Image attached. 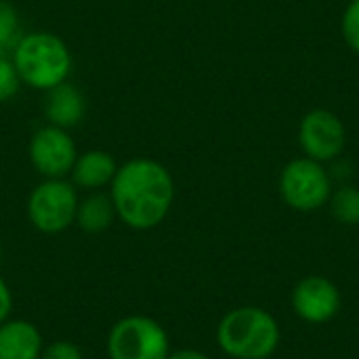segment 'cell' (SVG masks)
<instances>
[{"label": "cell", "mask_w": 359, "mask_h": 359, "mask_svg": "<svg viewBox=\"0 0 359 359\" xmlns=\"http://www.w3.org/2000/svg\"><path fill=\"white\" fill-rule=\"evenodd\" d=\"M19 86H21V80H19L13 59L0 55V103L11 101L19 93Z\"/></svg>", "instance_id": "2e32d148"}, {"label": "cell", "mask_w": 359, "mask_h": 359, "mask_svg": "<svg viewBox=\"0 0 359 359\" xmlns=\"http://www.w3.org/2000/svg\"><path fill=\"white\" fill-rule=\"evenodd\" d=\"M299 143L307 158L318 162H332L343 156L347 145V130L343 120L328 109H311L299 126Z\"/></svg>", "instance_id": "ba28073f"}, {"label": "cell", "mask_w": 359, "mask_h": 359, "mask_svg": "<svg viewBox=\"0 0 359 359\" xmlns=\"http://www.w3.org/2000/svg\"><path fill=\"white\" fill-rule=\"evenodd\" d=\"M11 59L21 84L42 93L65 82L72 72V53L67 44L50 32H32L21 36Z\"/></svg>", "instance_id": "7a4b0ae2"}, {"label": "cell", "mask_w": 359, "mask_h": 359, "mask_svg": "<svg viewBox=\"0 0 359 359\" xmlns=\"http://www.w3.org/2000/svg\"><path fill=\"white\" fill-rule=\"evenodd\" d=\"M341 29H343V38L347 46L359 55V0H349L343 13Z\"/></svg>", "instance_id": "e0dca14e"}, {"label": "cell", "mask_w": 359, "mask_h": 359, "mask_svg": "<svg viewBox=\"0 0 359 359\" xmlns=\"http://www.w3.org/2000/svg\"><path fill=\"white\" fill-rule=\"evenodd\" d=\"M27 156L34 170L44 179H65L74 168L78 149L65 128L46 124L34 133Z\"/></svg>", "instance_id": "52a82bcc"}, {"label": "cell", "mask_w": 359, "mask_h": 359, "mask_svg": "<svg viewBox=\"0 0 359 359\" xmlns=\"http://www.w3.org/2000/svg\"><path fill=\"white\" fill-rule=\"evenodd\" d=\"M170 355L168 332L149 316H126L107 334L109 359H166Z\"/></svg>", "instance_id": "5b68a950"}, {"label": "cell", "mask_w": 359, "mask_h": 359, "mask_svg": "<svg viewBox=\"0 0 359 359\" xmlns=\"http://www.w3.org/2000/svg\"><path fill=\"white\" fill-rule=\"evenodd\" d=\"M44 339L29 320H6L0 324V359H40Z\"/></svg>", "instance_id": "8fae6325"}, {"label": "cell", "mask_w": 359, "mask_h": 359, "mask_svg": "<svg viewBox=\"0 0 359 359\" xmlns=\"http://www.w3.org/2000/svg\"><path fill=\"white\" fill-rule=\"evenodd\" d=\"M0 259H2V246H0Z\"/></svg>", "instance_id": "7402d4cb"}, {"label": "cell", "mask_w": 359, "mask_h": 359, "mask_svg": "<svg viewBox=\"0 0 359 359\" xmlns=\"http://www.w3.org/2000/svg\"><path fill=\"white\" fill-rule=\"evenodd\" d=\"M19 38V11L13 2L0 0V53L13 50Z\"/></svg>", "instance_id": "9a60e30c"}, {"label": "cell", "mask_w": 359, "mask_h": 359, "mask_svg": "<svg viewBox=\"0 0 359 359\" xmlns=\"http://www.w3.org/2000/svg\"><path fill=\"white\" fill-rule=\"evenodd\" d=\"M116 172H118V162L111 154L101 149H90L76 158L69 175L76 187L86 191H101L103 187L111 185Z\"/></svg>", "instance_id": "7c38bea8"}, {"label": "cell", "mask_w": 359, "mask_h": 359, "mask_svg": "<svg viewBox=\"0 0 359 359\" xmlns=\"http://www.w3.org/2000/svg\"><path fill=\"white\" fill-rule=\"evenodd\" d=\"M78 202L80 198L74 183L65 179H44L32 189L25 212L34 229L57 236L76 223Z\"/></svg>", "instance_id": "277c9868"}, {"label": "cell", "mask_w": 359, "mask_h": 359, "mask_svg": "<svg viewBox=\"0 0 359 359\" xmlns=\"http://www.w3.org/2000/svg\"><path fill=\"white\" fill-rule=\"evenodd\" d=\"M116 217L135 231L158 227L175 202V181L168 168L151 158H133L118 166L109 185Z\"/></svg>", "instance_id": "6da1fadb"}, {"label": "cell", "mask_w": 359, "mask_h": 359, "mask_svg": "<svg viewBox=\"0 0 359 359\" xmlns=\"http://www.w3.org/2000/svg\"><path fill=\"white\" fill-rule=\"evenodd\" d=\"M166 359H210L208 355H204L202 351L196 349H179V351H170V355Z\"/></svg>", "instance_id": "44dd1931"}, {"label": "cell", "mask_w": 359, "mask_h": 359, "mask_svg": "<svg viewBox=\"0 0 359 359\" xmlns=\"http://www.w3.org/2000/svg\"><path fill=\"white\" fill-rule=\"evenodd\" d=\"M11 311H13V292L8 284L0 278V324L11 318Z\"/></svg>", "instance_id": "ffe728a7"}, {"label": "cell", "mask_w": 359, "mask_h": 359, "mask_svg": "<svg viewBox=\"0 0 359 359\" xmlns=\"http://www.w3.org/2000/svg\"><path fill=\"white\" fill-rule=\"evenodd\" d=\"M42 109H44V118L48 120V124L69 130L82 122L86 114V101H84V95L65 80L57 84L55 88L46 90Z\"/></svg>", "instance_id": "30bf717a"}, {"label": "cell", "mask_w": 359, "mask_h": 359, "mask_svg": "<svg viewBox=\"0 0 359 359\" xmlns=\"http://www.w3.org/2000/svg\"><path fill=\"white\" fill-rule=\"evenodd\" d=\"M330 210L343 225H359V189L353 185H341L330 196Z\"/></svg>", "instance_id": "5bb4252c"}, {"label": "cell", "mask_w": 359, "mask_h": 359, "mask_svg": "<svg viewBox=\"0 0 359 359\" xmlns=\"http://www.w3.org/2000/svg\"><path fill=\"white\" fill-rule=\"evenodd\" d=\"M40 359H86L82 349L72 341H53L44 345Z\"/></svg>", "instance_id": "ac0fdd59"}, {"label": "cell", "mask_w": 359, "mask_h": 359, "mask_svg": "<svg viewBox=\"0 0 359 359\" xmlns=\"http://www.w3.org/2000/svg\"><path fill=\"white\" fill-rule=\"evenodd\" d=\"M219 347L236 359H267L280 343L278 322L263 309L240 307L229 311L217 328Z\"/></svg>", "instance_id": "3957f363"}, {"label": "cell", "mask_w": 359, "mask_h": 359, "mask_svg": "<svg viewBox=\"0 0 359 359\" xmlns=\"http://www.w3.org/2000/svg\"><path fill=\"white\" fill-rule=\"evenodd\" d=\"M116 208L109 198V194L103 191H90L84 200L78 202L76 210V225L90 236L103 233L111 227L116 221Z\"/></svg>", "instance_id": "4fadbf2b"}, {"label": "cell", "mask_w": 359, "mask_h": 359, "mask_svg": "<svg viewBox=\"0 0 359 359\" xmlns=\"http://www.w3.org/2000/svg\"><path fill=\"white\" fill-rule=\"evenodd\" d=\"M292 305L303 320L311 324H322L337 316L341 307V294L332 282L313 276L297 284L292 292Z\"/></svg>", "instance_id": "9c48e42d"}, {"label": "cell", "mask_w": 359, "mask_h": 359, "mask_svg": "<svg viewBox=\"0 0 359 359\" xmlns=\"http://www.w3.org/2000/svg\"><path fill=\"white\" fill-rule=\"evenodd\" d=\"M330 164H332V166L328 168L330 179H332V181H339L341 185H345V181H349L351 175H353V164H351L349 160H341V158L332 160Z\"/></svg>", "instance_id": "d6986e66"}, {"label": "cell", "mask_w": 359, "mask_h": 359, "mask_svg": "<svg viewBox=\"0 0 359 359\" xmlns=\"http://www.w3.org/2000/svg\"><path fill=\"white\" fill-rule=\"evenodd\" d=\"M280 191L284 202L301 212L322 208L332 196V179L328 168L311 158L288 162L280 175Z\"/></svg>", "instance_id": "8992f818"}]
</instances>
